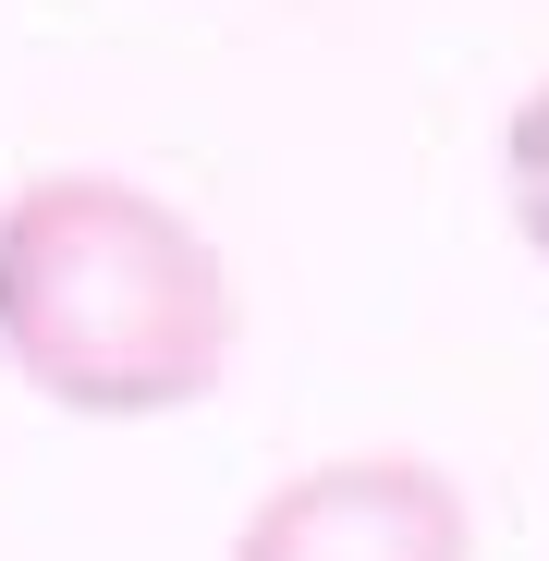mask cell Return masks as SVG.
Here are the masks:
<instances>
[{"mask_svg": "<svg viewBox=\"0 0 549 561\" xmlns=\"http://www.w3.org/2000/svg\"><path fill=\"white\" fill-rule=\"evenodd\" d=\"M501 208H513L525 256H549V85H525L501 123Z\"/></svg>", "mask_w": 549, "mask_h": 561, "instance_id": "cell-3", "label": "cell"}, {"mask_svg": "<svg viewBox=\"0 0 549 561\" xmlns=\"http://www.w3.org/2000/svg\"><path fill=\"white\" fill-rule=\"evenodd\" d=\"M232 561H477V513L427 451H330L244 501Z\"/></svg>", "mask_w": 549, "mask_h": 561, "instance_id": "cell-2", "label": "cell"}, {"mask_svg": "<svg viewBox=\"0 0 549 561\" xmlns=\"http://www.w3.org/2000/svg\"><path fill=\"white\" fill-rule=\"evenodd\" d=\"M244 354V268L196 208L123 171H37L0 196V366L85 415H196Z\"/></svg>", "mask_w": 549, "mask_h": 561, "instance_id": "cell-1", "label": "cell"}]
</instances>
